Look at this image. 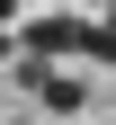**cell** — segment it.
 <instances>
[{
  "instance_id": "cell-1",
  "label": "cell",
  "mask_w": 116,
  "mask_h": 125,
  "mask_svg": "<svg viewBox=\"0 0 116 125\" xmlns=\"http://www.w3.org/2000/svg\"><path fill=\"white\" fill-rule=\"evenodd\" d=\"M27 54H80V18H36V27H27Z\"/></svg>"
},
{
  "instance_id": "cell-2",
  "label": "cell",
  "mask_w": 116,
  "mask_h": 125,
  "mask_svg": "<svg viewBox=\"0 0 116 125\" xmlns=\"http://www.w3.org/2000/svg\"><path fill=\"white\" fill-rule=\"evenodd\" d=\"M36 98L72 116V107H80V81H72V72H45V62H36Z\"/></svg>"
},
{
  "instance_id": "cell-3",
  "label": "cell",
  "mask_w": 116,
  "mask_h": 125,
  "mask_svg": "<svg viewBox=\"0 0 116 125\" xmlns=\"http://www.w3.org/2000/svg\"><path fill=\"white\" fill-rule=\"evenodd\" d=\"M80 54H98V62H116V9H107V18H89V27H80Z\"/></svg>"
},
{
  "instance_id": "cell-4",
  "label": "cell",
  "mask_w": 116,
  "mask_h": 125,
  "mask_svg": "<svg viewBox=\"0 0 116 125\" xmlns=\"http://www.w3.org/2000/svg\"><path fill=\"white\" fill-rule=\"evenodd\" d=\"M9 54H18V45H9V36H0V62H9Z\"/></svg>"
},
{
  "instance_id": "cell-5",
  "label": "cell",
  "mask_w": 116,
  "mask_h": 125,
  "mask_svg": "<svg viewBox=\"0 0 116 125\" xmlns=\"http://www.w3.org/2000/svg\"><path fill=\"white\" fill-rule=\"evenodd\" d=\"M0 18H9V0H0Z\"/></svg>"
}]
</instances>
